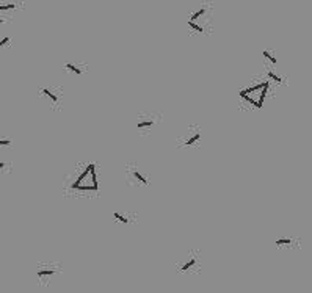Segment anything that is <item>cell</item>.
<instances>
[{
	"mask_svg": "<svg viewBox=\"0 0 312 293\" xmlns=\"http://www.w3.org/2000/svg\"><path fill=\"white\" fill-rule=\"evenodd\" d=\"M98 168L93 161H80L64 176V193L66 194L90 196V194H98Z\"/></svg>",
	"mask_w": 312,
	"mask_h": 293,
	"instance_id": "6da1fadb",
	"label": "cell"
},
{
	"mask_svg": "<svg viewBox=\"0 0 312 293\" xmlns=\"http://www.w3.org/2000/svg\"><path fill=\"white\" fill-rule=\"evenodd\" d=\"M268 90H270V80L262 79L259 82L250 83L239 91L240 105L246 107L248 110H261L265 104Z\"/></svg>",
	"mask_w": 312,
	"mask_h": 293,
	"instance_id": "7a4b0ae2",
	"label": "cell"
},
{
	"mask_svg": "<svg viewBox=\"0 0 312 293\" xmlns=\"http://www.w3.org/2000/svg\"><path fill=\"white\" fill-rule=\"evenodd\" d=\"M187 27L196 35H209L213 28V6L210 2H202L188 14Z\"/></svg>",
	"mask_w": 312,
	"mask_h": 293,
	"instance_id": "3957f363",
	"label": "cell"
},
{
	"mask_svg": "<svg viewBox=\"0 0 312 293\" xmlns=\"http://www.w3.org/2000/svg\"><path fill=\"white\" fill-rule=\"evenodd\" d=\"M176 273L180 276H196L202 271V257L199 249L190 248L184 254H180L174 264Z\"/></svg>",
	"mask_w": 312,
	"mask_h": 293,
	"instance_id": "277c9868",
	"label": "cell"
},
{
	"mask_svg": "<svg viewBox=\"0 0 312 293\" xmlns=\"http://www.w3.org/2000/svg\"><path fill=\"white\" fill-rule=\"evenodd\" d=\"M38 99L44 104L49 110L60 112L64 102V90L57 83H44L38 86Z\"/></svg>",
	"mask_w": 312,
	"mask_h": 293,
	"instance_id": "5b68a950",
	"label": "cell"
},
{
	"mask_svg": "<svg viewBox=\"0 0 312 293\" xmlns=\"http://www.w3.org/2000/svg\"><path fill=\"white\" fill-rule=\"evenodd\" d=\"M124 179H126V183L131 188H146L151 185L149 172L146 171V168L137 163V161H131V163L126 165Z\"/></svg>",
	"mask_w": 312,
	"mask_h": 293,
	"instance_id": "8992f818",
	"label": "cell"
},
{
	"mask_svg": "<svg viewBox=\"0 0 312 293\" xmlns=\"http://www.w3.org/2000/svg\"><path fill=\"white\" fill-rule=\"evenodd\" d=\"M63 273V265L55 260H42L36 265V282L39 287H49L52 281Z\"/></svg>",
	"mask_w": 312,
	"mask_h": 293,
	"instance_id": "52a82bcc",
	"label": "cell"
},
{
	"mask_svg": "<svg viewBox=\"0 0 312 293\" xmlns=\"http://www.w3.org/2000/svg\"><path fill=\"white\" fill-rule=\"evenodd\" d=\"M162 123V113L156 110H143L135 116V129L140 135L148 137Z\"/></svg>",
	"mask_w": 312,
	"mask_h": 293,
	"instance_id": "ba28073f",
	"label": "cell"
},
{
	"mask_svg": "<svg viewBox=\"0 0 312 293\" xmlns=\"http://www.w3.org/2000/svg\"><path fill=\"white\" fill-rule=\"evenodd\" d=\"M201 140H202V127L199 124H188L182 129L176 143L182 149H191V147H199Z\"/></svg>",
	"mask_w": 312,
	"mask_h": 293,
	"instance_id": "9c48e42d",
	"label": "cell"
},
{
	"mask_svg": "<svg viewBox=\"0 0 312 293\" xmlns=\"http://www.w3.org/2000/svg\"><path fill=\"white\" fill-rule=\"evenodd\" d=\"M88 63L80 58H71L63 63V72L72 75V77H82L88 72Z\"/></svg>",
	"mask_w": 312,
	"mask_h": 293,
	"instance_id": "30bf717a",
	"label": "cell"
},
{
	"mask_svg": "<svg viewBox=\"0 0 312 293\" xmlns=\"http://www.w3.org/2000/svg\"><path fill=\"white\" fill-rule=\"evenodd\" d=\"M22 8V0H5L0 5V13H2V22H6L11 13H16L17 9Z\"/></svg>",
	"mask_w": 312,
	"mask_h": 293,
	"instance_id": "8fae6325",
	"label": "cell"
},
{
	"mask_svg": "<svg viewBox=\"0 0 312 293\" xmlns=\"http://www.w3.org/2000/svg\"><path fill=\"white\" fill-rule=\"evenodd\" d=\"M137 216L138 215L132 210H116V212H113V220L118 224H123V226H129V224L137 223Z\"/></svg>",
	"mask_w": 312,
	"mask_h": 293,
	"instance_id": "7c38bea8",
	"label": "cell"
},
{
	"mask_svg": "<svg viewBox=\"0 0 312 293\" xmlns=\"http://www.w3.org/2000/svg\"><path fill=\"white\" fill-rule=\"evenodd\" d=\"M276 249H298L300 248V238L298 237H278L275 240Z\"/></svg>",
	"mask_w": 312,
	"mask_h": 293,
	"instance_id": "4fadbf2b",
	"label": "cell"
},
{
	"mask_svg": "<svg viewBox=\"0 0 312 293\" xmlns=\"http://www.w3.org/2000/svg\"><path fill=\"white\" fill-rule=\"evenodd\" d=\"M264 71H265V77L270 80V83L276 86H284L287 83L286 77L283 75V72L279 71V68H264Z\"/></svg>",
	"mask_w": 312,
	"mask_h": 293,
	"instance_id": "5bb4252c",
	"label": "cell"
},
{
	"mask_svg": "<svg viewBox=\"0 0 312 293\" xmlns=\"http://www.w3.org/2000/svg\"><path fill=\"white\" fill-rule=\"evenodd\" d=\"M262 60H264V68H278V57H276L275 50L264 49L262 50Z\"/></svg>",
	"mask_w": 312,
	"mask_h": 293,
	"instance_id": "9a60e30c",
	"label": "cell"
},
{
	"mask_svg": "<svg viewBox=\"0 0 312 293\" xmlns=\"http://www.w3.org/2000/svg\"><path fill=\"white\" fill-rule=\"evenodd\" d=\"M0 146H2L3 150H6V149L11 147V146H13V140H11V137H9V135H3L2 138H0Z\"/></svg>",
	"mask_w": 312,
	"mask_h": 293,
	"instance_id": "2e32d148",
	"label": "cell"
},
{
	"mask_svg": "<svg viewBox=\"0 0 312 293\" xmlns=\"http://www.w3.org/2000/svg\"><path fill=\"white\" fill-rule=\"evenodd\" d=\"M9 44H11V36H3L2 39H0V47L2 49H6V47H9Z\"/></svg>",
	"mask_w": 312,
	"mask_h": 293,
	"instance_id": "e0dca14e",
	"label": "cell"
}]
</instances>
